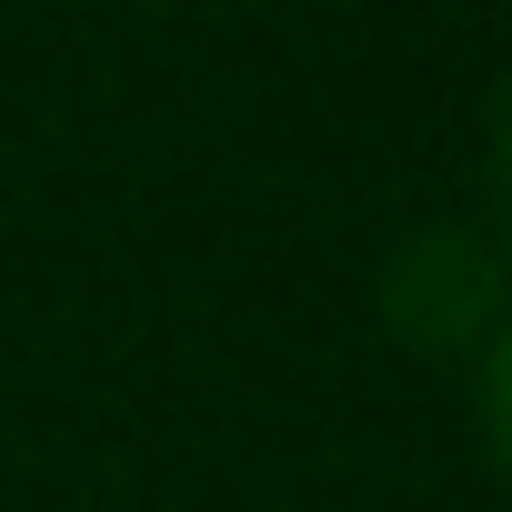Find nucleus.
I'll return each mask as SVG.
<instances>
[{"mask_svg": "<svg viewBox=\"0 0 512 512\" xmlns=\"http://www.w3.org/2000/svg\"><path fill=\"white\" fill-rule=\"evenodd\" d=\"M372 302L392 322V342H412L422 362H472V342L512 312V272H502V251L492 231H412L382 251V272H372Z\"/></svg>", "mask_w": 512, "mask_h": 512, "instance_id": "1", "label": "nucleus"}, {"mask_svg": "<svg viewBox=\"0 0 512 512\" xmlns=\"http://www.w3.org/2000/svg\"><path fill=\"white\" fill-rule=\"evenodd\" d=\"M462 392H472V442H482V462L512 482V312H502V322L472 342Z\"/></svg>", "mask_w": 512, "mask_h": 512, "instance_id": "2", "label": "nucleus"}, {"mask_svg": "<svg viewBox=\"0 0 512 512\" xmlns=\"http://www.w3.org/2000/svg\"><path fill=\"white\" fill-rule=\"evenodd\" d=\"M482 231H492L502 272H512V61H502V81L482 101Z\"/></svg>", "mask_w": 512, "mask_h": 512, "instance_id": "3", "label": "nucleus"}]
</instances>
